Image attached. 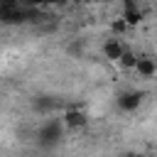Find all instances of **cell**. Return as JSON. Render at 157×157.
I'll use <instances>...</instances> for the list:
<instances>
[{
	"mask_svg": "<svg viewBox=\"0 0 157 157\" xmlns=\"http://www.w3.org/2000/svg\"><path fill=\"white\" fill-rule=\"evenodd\" d=\"M137 56H140V54H137L135 49H130V47H128V49L123 52V56H120L115 64H118L123 71H132V69H135V61H137Z\"/></svg>",
	"mask_w": 157,
	"mask_h": 157,
	"instance_id": "ba28073f",
	"label": "cell"
},
{
	"mask_svg": "<svg viewBox=\"0 0 157 157\" xmlns=\"http://www.w3.org/2000/svg\"><path fill=\"white\" fill-rule=\"evenodd\" d=\"M61 135H64V128H61L59 118H49V120H44V123L39 125V130H37V142H39L42 147H54V145L61 140Z\"/></svg>",
	"mask_w": 157,
	"mask_h": 157,
	"instance_id": "7a4b0ae2",
	"label": "cell"
},
{
	"mask_svg": "<svg viewBox=\"0 0 157 157\" xmlns=\"http://www.w3.org/2000/svg\"><path fill=\"white\" fill-rule=\"evenodd\" d=\"M25 2H17V0H2L0 2V25L5 27H17V25H25Z\"/></svg>",
	"mask_w": 157,
	"mask_h": 157,
	"instance_id": "6da1fadb",
	"label": "cell"
},
{
	"mask_svg": "<svg viewBox=\"0 0 157 157\" xmlns=\"http://www.w3.org/2000/svg\"><path fill=\"white\" fill-rule=\"evenodd\" d=\"M59 123H61V128L64 130H81V128H86V123H88V113L81 108V105H69L61 115H59Z\"/></svg>",
	"mask_w": 157,
	"mask_h": 157,
	"instance_id": "3957f363",
	"label": "cell"
},
{
	"mask_svg": "<svg viewBox=\"0 0 157 157\" xmlns=\"http://www.w3.org/2000/svg\"><path fill=\"white\" fill-rule=\"evenodd\" d=\"M125 49H128V44H125V39H120V37H108V39L101 44V54H103L108 61H113V64L123 56Z\"/></svg>",
	"mask_w": 157,
	"mask_h": 157,
	"instance_id": "5b68a950",
	"label": "cell"
},
{
	"mask_svg": "<svg viewBox=\"0 0 157 157\" xmlns=\"http://www.w3.org/2000/svg\"><path fill=\"white\" fill-rule=\"evenodd\" d=\"M132 71H135L140 78H152V76L157 74V61H155L152 56H137Z\"/></svg>",
	"mask_w": 157,
	"mask_h": 157,
	"instance_id": "52a82bcc",
	"label": "cell"
},
{
	"mask_svg": "<svg viewBox=\"0 0 157 157\" xmlns=\"http://www.w3.org/2000/svg\"><path fill=\"white\" fill-rule=\"evenodd\" d=\"M142 98H145V93H142V91H137V88L123 91V93L118 96V108H120V110H125V113H132V110H137V108L142 105Z\"/></svg>",
	"mask_w": 157,
	"mask_h": 157,
	"instance_id": "8992f818",
	"label": "cell"
},
{
	"mask_svg": "<svg viewBox=\"0 0 157 157\" xmlns=\"http://www.w3.org/2000/svg\"><path fill=\"white\" fill-rule=\"evenodd\" d=\"M120 20L128 25V29L130 27H135V25H140L142 20H145V12H142V7L135 2V0H125L123 5H120Z\"/></svg>",
	"mask_w": 157,
	"mask_h": 157,
	"instance_id": "277c9868",
	"label": "cell"
},
{
	"mask_svg": "<svg viewBox=\"0 0 157 157\" xmlns=\"http://www.w3.org/2000/svg\"><path fill=\"white\" fill-rule=\"evenodd\" d=\"M110 29H113V34H110V37H120V39H123V34L128 32V25H125L120 17H115V20L110 22Z\"/></svg>",
	"mask_w": 157,
	"mask_h": 157,
	"instance_id": "9c48e42d",
	"label": "cell"
}]
</instances>
